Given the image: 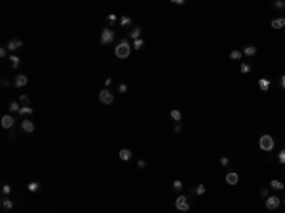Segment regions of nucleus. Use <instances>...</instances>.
Here are the masks:
<instances>
[{"mask_svg":"<svg viewBox=\"0 0 285 213\" xmlns=\"http://www.w3.org/2000/svg\"><path fill=\"white\" fill-rule=\"evenodd\" d=\"M192 190H194V192H196L198 196H203V194H205V185L198 183V185H196V188H192Z\"/></svg>","mask_w":285,"mask_h":213,"instance_id":"a211bd4d","label":"nucleus"},{"mask_svg":"<svg viewBox=\"0 0 285 213\" xmlns=\"http://www.w3.org/2000/svg\"><path fill=\"white\" fill-rule=\"evenodd\" d=\"M255 53H257V46H245V48H243V55L253 57Z\"/></svg>","mask_w":285,"mask_h":213,"instance_id":"2eb2a0df","label":"nucleus"},{"mask_svg":"<svg viewBox=\"0 0 285 213\" xmlns=\"http://www.w3.org/2000/svg\"><path fill=\"white\" fill-rule=\"evenodd\" d=\"M175 207H177L179 211H188V209H190V204H188V198L181 194V196H179V198L175 200Z\"/></svg>","mask_w":285,"mask_h":213,"instance_id":"20e7f679","label":"nucleus"},{"mask_svg":"<svg viewBox=\"0 0 285 213\" xmlns=\"http://www.w3.org/2000/svg\"><path fill=\"white\" fill-rule=\"evenodd\" d=\"M226 183H228L230 186L238 185V183H240V175H238L236 171H228V173H226Z\"/></svg>","mask_w":285,"mask_h":213,"instance_id":"6e6552de","label":"nucleus"},{"mask_svg":"<svg viewBox=\"0 0 285 213\" xmlns=\"http://www.w3.org/2000/svg\"><path fill=\"white\" fill-rule=\"evenodd\" d=\"M129 23H131V19H129V17H122V19H120V25H122V27H128Z\"/></svg>","mask_w":285,"mask_h":213,"instance_id":"473e14b6","label":"nucleus"},{"mask_svg":"<svg viewBox=\"0 0 285 213\" xmlns=\"http://www.w3.org/2000/svg\"><path fill=\"white\" fill-rule=\"evenodd\" d=\"M270 186L274 188V190H283V188H285V185H283L281 181H278V179H272V181H270Z\"/></svg>","mask_w":285,"mask_h":213,"instance_id":"dca6fc26","label":"nucleus"},{"mask_svg":"<svg viewBox=\"0 0 285 213\" xmlns=\"http://www.w3.org/2000/svg\"><path fill=\"white\" fill-rule=\"evenodd\" d=\"M272 29H283L285 27V17H276V19H272Z\"/></svg>","mask_w":285,"mask_h":213,"instance_id":"9b49d317","label":"nucleus"},{"mask_svg":"<svg viewBox=\"0 0 285 213\" xmlns=\"http://www.w3.org/2000/svg\"><path fill=\"white\" fill-rule=\"evenodd\" d=\"M221 164H222V165H228V164H230V158H228V156H222V158H221Z\"/></svg>","mask_w":285,"mask_h":213,"instance_id":"e433bc0d","label":"nucleus"},{"mask_svg":"<svg viewBox=\"0 0 285 213\" xmlns=\"http://www.w3.org/2000/svg\"><path fill=\"white\" fill-rule=\"evenodd\" d=\"M129 53H131V46H129V42L124 38V40H120V44L114 48V55L116 57H120V59H126V57H129Z\"/></svg>","mask_w":285,"mask_h":213,"instance_id":"f257e3e1","label":"nucleus"},{"mask_svg":"<svg viewBox=\"0 0 285 213\" xmlns=\"http://www.w3.org/2000/svg\"><path fill=\"white\" fill-rule=\"evenodd\" d=\"M243 57V52H240V50H234V52H230V59L232 61H240Z\"/></svg>","mask_w":285,"mask_h":213,"instance_id":"f3484780","label":"nucleus"},{"mask_svg":"<svg viewBox=\"0 0 285 213\" xmlns=\"http://www.w3.org/2000/svg\"><path fill=\"white\" fill-rule=\"evenodd\" d=\"M118 91H120V93H126V91H128V86H126V84H120V88H118Z\"/></svg>","mask_w":285,"mask_h":213,"instance_id":"4c0bfd02","label":"nucleus"},{"mask_svg":"<svg viewBox=\"0 0 285 213\" xmlns=\"http://www.w3.org/2000/svg\"><path fill=\"white\" fill-rule=\"evenodd\" d=\"M2 194H4V196H10V194H12V186H10V185H4V186H2Z\"/></svg>","mask_w":285,"mask_h":213,"instance_id":"c756f323","label":"nucleus"},{"mask_svg":"<svg viewBox=\"0 0 285 213\" xmlns=\"http://www.w3.org/2000/svg\"><path fill=\"white\" fill-rule=\"evenodd\" d=\"M258 88H260V91H268L270 89V80L268 78H260L258 80Z\"/></svg>","mask_w":285,"mask_h":213,"instance_id":"ddd939ff","label":"nucleus"},{"mask_svg":"<svg viewBox=\"0 0 285 213\" xmlns=\"http://www.w3.org/2000/svg\"><path fill=\"white\" fill-rule=\"evenodd\" d=\"M279 86L285 89V74H281V76H279Z\"/></svg>","mask_w":285,"mask_h":213,"instance_id":"58836bf2","label":"nucleus"},{"mask_svg":"<svg viewBox=\"0 0 285 213\" xmlns=\"http://www.w3.org/2000/svg\"><path fill=\"white\" fill-rule=\"evenodd\" d=\"M279 204H281L279 196H274V194H270V196L266 198V207H268V209H278V207H279Z\"/></svg>","mask_w":285,"mask_h":213,"instance_id":"423d86ee","label":"nucleus"},{"mask_svg":"<svg viewBox=\"0 0 285 213\" xmlns=\"http://www.w3.org/2000/svg\"><path fill=\"white\" fill-rule=\"evenodd\" d=\"M173 188H175V190H181V188H182V181H173Z\"/></svg>","mask_w":285,"mask_h":213,"instance_id":"72a5a7b5","label":"nucleus"},{"mask_svg":"<svg viewBox=\"0 0 285 213\" xmlns=\"http://www.w3.org/2000/svg\"><path fill=\"white\" fill-rule=\"evenodd\" d=\"M0 124H2V128H4V129H12V128H13V124H15V120H13V116H12V114H6V116H2Z\"/></svg>","mask_w":285,"mask_h":213,"instance_id":"0eeeda50","label":"nucleus"},{"mask_svg":"<svg viewBox=\"0 0 285 213\" xmlns=\"http://www.w3.org/2000/svg\"><path fill=\"white\" fill-rule=\"evenodd\" d=\"M19 61H21V59H19L17 55H10V65H12V68H17V67H19Z\"/></svg>","mask_w":285,"mask_h":213,"instance_id":"6ab92c4d","label":"nucleus"},{"mask_svg":"<svg viewBox=\"0 0 285 213\" xmlns=\"http://www.w3.org/2000/svg\"><path fill=\"white\" fill-rule=\"evenodd\" d=\"M171 118L175 122H181V118H182V114H181V110H177V109H173L171 110Z\"/></svg>","mask_w":285,"mask_h":213,"instance_id":"aec40b11","label":"nucleus"},{"mask_svg":"<svg viewBox=\"0 0 285 213\" xmlns=\"http://www.w3.org/2000/svg\"><path fill=\"white\" fill-rule=\"evenodd\" d=\"M137 165H139V170H145V168H147V162H145V160H139Z\"/></svg>","mask_w":285,"mask_h":213,"instance_id":"c9c22d12","label":"nucleus"},{"mask_svg":"<svg viewBox=\"0 0 285 213\" xmlns=\"http://www.w3.org/2000/svg\"><path fill=\"white\" fill-rule=\"evenodd\" d=\"M99 101H101L103 105H112V103H114V95H112V91H108L107 88H105V89H101V91H99Z\"/></svg>","mask_w":285,"mask_h":213,"instance_id":"7ed1b4c3","label":"nucleus"},{"mask_svg":"<svg viewBox=\"0 0 285 213\" xmlns=\"http://www.w3.org/2000/svg\"><path fill=\"white\" fill-rule=\"evenodd\" d=\"M32 112V109L31 107H21V110H19V114L21 116H27V114H31Z\"/></svg>","mask_w":285,"mask_h":213,"instance_id":"bb28decb","label":"nucleus"},{"mask_svg":"<svg viewBox=\"0 0 285 213\" xmlns=\"http://www.w3.org/2000/svg\"><path fill=\"white\" fill-rule=\"evenodd\" d=\"M110 84H112V78H107V80H105V86H107V88H108V86H110Z\"/></svg>","mask_w":285,"mask_h":213,"instance_id":"79ce46f5","label":"nucleus"},{"mask_svg":"<svg viewBox=\"0 0 285 213\" xmlns=\"http://www.w3.org/2000/svg\"><path fill=\"white\" fill-rule=\"evenodd\" d=\"M142 44H145V42H142V38L133 40V48H135V50H141V48H142Z\"/></svg>","mask_w":285,"mask_h":213,"instance_id":"c85d7f7f","label":"nucleus"},{"mask_svg":"<svg viewBox=\"0 0 285 213\" xmlns=\"http://www.w3.org/2000/svg\"><path fill=\"white\" fill-rule=\"evenodd\" d=\"M173 129H175V131H177V133H179V131H181V129H182V126H181V124H175V128H173Z\"/></svg>","mask_w":285,"mask_h":213,"instance_id":"a19ab883","label":"nucleus"},{"mask_svg":"<svg viewBox=\"0 0 285 213\" xmlns=\"http://www.w3.org/2000/svg\"><path fill=\"white\" fill-rule=\"evenodd\" d=\"M278 162H279V164H283V165H285V150H281V152H279V154H278Z\"/></svg>","mask_w":285,"mask_h":213,"instance_id":"2f4dec72","label":"nucleus"},{"mask_svg":"<svg viewBox=\"0 0 285 213\" xmlns=\"http://www.w3.org/2000/svg\"><path fill=\"white\" fill-rule=\"evenodd\" d=\"M112 40H114V31L110 27L103 29V33H101V44H110Z\"/></svg>","mask_w":285,"mask_h":213,"instance_id":"39448f33","label":"nucleus"},{"mask_svg":"<svg viewBox=\"0 0 285 213\" xmlns=\"http://www.w3.org/2000/svg\"><path fill=\"white\" fill-rule=\"evenodd\" d=\"M21 129H23V131H27V133H32V131H34V124L25 118V120L21 122Z\"/></svg>","mask_w":285,"mask_h":213,"instance_id":"9d476101","label":"nucleus"},{"mask_svg":"<svg viewBox=\"0 0 285 213\" xmlns=\"http://www.w3.org/2000/svg\"><path fill=\"white\" fill-rule=\"evenodd\" d=\"M10 110H12V112H19V110H21L19 101H12V103H10Z\"/></svg>","mask_w":285,"mask_h":213,"instance_id":"5701e85b","label":"nucleus"},{"mask_svg":"<svg viewBox=\"0 0 285 213\" xmlns=\"http://www.w3.org/2000/svg\"><path fill=\"white\" fill-rule=\"evenodd\" d=\"M240 68H242V73H243V74H247V73H249V70H251V67H249V63H242V65H240Z\"/></svg>","mask_w":285,"mask_h":213,"instance_id":"7c9ffc66","label":"nucleus"},{"mask_svg":"<svg viewBox=\"0 0 285 213\" xmlns=\"http://www.w3.org/2000/svg\"><path fill=\"white\" fill-rule=\"evenodd\" d=\"M272 6L278 8V10H285V2H283V0H276V2H272Z\"/></svg>","mask_w":285,"mask_h":213,"instance_id":"393cba45","label":"nucleus"},{"mask_svg":"<svg viewBox=\"0 0 285 213\" xmlns=\"http://www.w3.org/2000/svg\"><path fill=\"white\" fill-rule=\"evenodd\" d=\"M118 156H120V160H124V162H128V160L131 158V150H129V149H122L120 152H118Z\"/></svg>","mask_w":285,"mask_h":213,"instance_id":"4468645a","label":"nucleus"},{"mask_svg":"<svg viewBox=\"0 0 285 213\" xmlns=\"http://www.w3.org/2000/svg\"><path fill=\"white\" fill-rule=\"evenodd\" d=\"M129 36H131L133 40H139V36H141V27H135V29L129 33Z\"/></svg>","mask_w":285,"mask_h":213,"instance_id":"412c9836","label":"nucleus"},{"mask_svg":"<svg viewBox=\"0 0 285 213\" xmlns=\"http://www.w3.org/2000/svg\"><path fill=\"white\" fill-rule=\"evenodd\" d=\"M6 52H8V48H0V57H4V55H6Z\"/></svg>","mask_w":285,"mask_h":213,"instance_id":"ea45409f","label":"nucleus"},{"mask_svg":"<svg viewBox=\"0 0 285 213\" xmlns=\"http://www.w3.org/2000/svg\"><path fill=\"white\" fill-rule=\"evenodd\" d=\"M274 145H276V141H274V137H272V135H268V133H266V135H262V137L258 139V147L262 149L264 152H270V150L274 149Z\"/></svg>","mask_w":285,"mask_h":213,"instance_id":"f03ea898","label":"nucleus"},{"mask_svg":"<svg viewBox=\"0 0 285 213\" xmlns=\"http://www.w3.org/2000/svg\"><path fill=\"white\" fill-rule=\"evenodd\" d=\"M2 207H4V209H12V207H13V202H12L10 198H2Z\"/></svg>","mask_w":285,"mask_h":213,"instance_id":"4be33fe9","label":"nucleus"},{"mask_svg":"<svg viewBox=\"0 0 285 213\" xmlns=\"http://www.w3.org/2000/svg\"><path fill=\"white\" fill-rule=\"evenodd\" d=\"M107 21H108V25H112V23H116V21H118L116 13H108V15H107Z\"/></svg>","mask_w":285,"mask_h":213,"instance_id":"cd10ccee","label":"nucleus"},{"mask_svg":"<svg viewBox=\"0 0 285 213\" xmlns=\"http://www.w3.org/2000/svg\"><path fill=\"white\" fill-rule=\"evenodd\" d=\"M6 48H8L10 52H15V50H19V48H21V40H19V38H13V40H10V44L6 46Z\"/></svg>","mask_w":285,"mask_h":213,"instance_id":"f8f14e48","label":"nucleus"},{"mask_svg":"<svg viewBox=\"0 0 285 213\" xmlns=\"http://www.w3.org/2000/svg\"><path fill=\"white\" fill-rule=\"evenodd\" d=\"M38 188H40V183H38V181H32V183H29V190H31V192H36Z\"/></svg>","mask_w":285,"mask_h":213,"instance_id":"b1692460","label":"nucleus"},{"mask_svg":"<svg viewBox=\"0 0 285 213\" xmlns=\"http://www.w3.org/2000/svg\"><path fill=\"white\" fill-rule=\"evenodd\" d=\"M27 82H29V78L25 74H17L15 80H13V86L15 88H23V86H27Z\"/></svg>","mask_w":285,"mask_h":213,"instance_id":"1a4fd4ad","label":"nucleus"},{"mask_svg":"<svg viewBox=\"0 0 285 213\" xmlns=\"http://www.w3.org/2000/svg\"><path fill=\"white\" fill-rule=\"evenodd\" d=\"M29 103H31V99H29L27 95H21V97H19V105H25V107H29Z\"/></svg>","mask_w":285,"mask_h":213,"instance_id":"a878e982","label":"nucleus"},{"mask_svg":"<svg viewBox=\"0 0 285 213\" xmlns=\"http://www.w3.org/2000/svg\"><path fill=\"white\" fill-rule=\"evenodd\" d=\"M260 196H264V198H268L270 196V192H268V188L264 186V188H260Z\"/></svg>","mask_w":285,"mask_h":213,"instance_id":"f704fd0d","label":"nucleus"}]
</instances>
